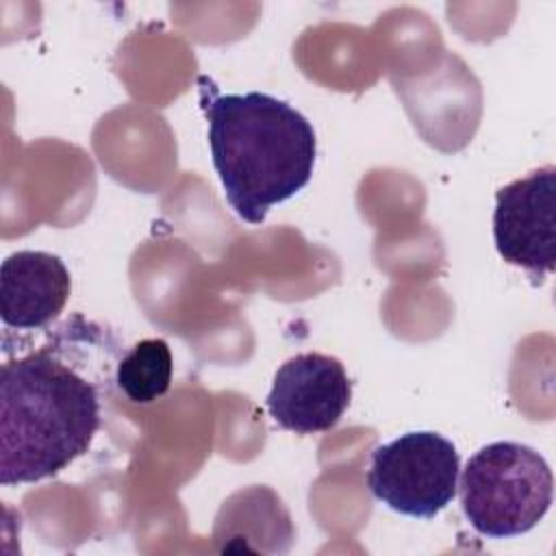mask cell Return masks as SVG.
<instances>
[{"label": "cell", "mask_w": 556, "mask_h": 556, "mask_svg": "<svg viewBox=\"0 0 556 556\" xmlns=\"http://www.w3.org/2000/svg\"><path fill=\"white\" fill-rule=\"evenodd\" d=\"M352 400V382L339 358L304 352L287 358L274 374L267 410L276 426L295 434L332 430Z\"/></svg>", "instance_id": "obj_6"}, {"label": "cell", "mask_w": 556, "mask_h": 556, "mask_svg": "<svg viewBox=\"0 0 556 556\" xmlns=\"http://www.w3.org/2000/svg\"><path fill=\"white\" fill-rule=\"evenodd\" d=\"M493 239L500 256L541 282L556 267V167L545 165L495 195Z\"/></svg>", "instance_id": "obj_5"}, {"label": "cell", "mask_w": 556, "mask_h": 556, "mask_svg": "<svg viewBox=\"0 0 556 556\" xmlns=\"http://www.w3.org/2000/svg\"><path fill=\"white\" fill-rule=\"evenodd\" d=\"M460 456L439 432H406L371 452L367 486L391 510L432 519L456 495Z\"/></svg>", "instance_id": "obj_4"}, {"label": "cell", "mask_w": 556, "mask_h": 556, "mask_svg": "<svg viewBox=\"0 0 556 556\" xmlns=\"http://www.w3.org/2000/svg\"><path fill=\"white\" fill-rule=\"evenodd\" d=\"M198 87L226 200L243 222L261 224L274 204L308 185L317 154L313 124L269 93H219L204 74Z\"/></svg>", "instance_id": "obj_1"}, {"label": "cell", "mask_w": 556, "mask_h": 556, "mask_svg": "<svg viewBox=\"0 0 556 556\" xmlns=\"http://www.w3.org/2000/svg\"><path fill=\"white\" fill-rule=\"evenodd\" d=\"M172 350L165 339L137 341L115 367L117 389L135 404H152L169 391L172 384Z\"/></svg>", "instance_id": "obj_8"}, {"label": "cell", "mask_w": 556, "mask_h": 556, "mask_svg": "<svg viewBox=\"0 0 556 556\" xmlns=\"http://www.w3.org/2000/svg\"><path fill=\"white\" fill-rule=\"evenodd\" d=\"M460 508L469 526L489 539L530 532L549 510L554 476L530 445L495 441L480 447L460 476Z\"/></svg>", "instance_id": "obj_3"}, {"label": "cell", "mask_w": 556, "mask_h": 556, "mask_svg": "<svg viewBox=\"0 0 556 556\" xmlns=\"http://www.w3.org/2000/svg\"><path fill=\"white\" fill-rule=\"evenodd\" d=\"M70 293L72 278L56 254L20 250L2 261L0 317L7 328H46L65 308Z\"/></svg>", "instance_id": "obj_7"}, {"label": "cell", "mask_w": 556, "mask_h": 556, "mask_svg": "<svg viewBox=\"0 0 556 556\" xmlns=\"http://www.w3.org/2000/svg\"><path fill=\"white\" fill-rule=\"evenodd\" d=\"M100 428V387L52 343L0 371V482H39L83 456Z\"/></svg>", "instance_id": "obj_2"}]
</instances>
